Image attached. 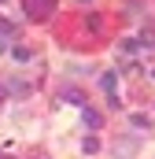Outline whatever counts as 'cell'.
Masks as SVG:
<instances>
[{
    "instance_id": "6da1fadb",
    "label": "cell",
    "mask_w": 155,
    "mask_h": 159,
    "mask_svg": "<svg viewBox=\"0 0 155 159\" xmlns=\"http://www.w3.org/2000/svg\"><path fill=\"white\" fill-rule=\"evenodd\" d=\"M22 11L30 19H48L55 11V0H22Z\"/></svg>"
},
{
    "instance_id": "7a4b0ae2",
    "label": "cell",
    "mask_w": 155,
    "mask_h": 159,
    "mask_svg": "<svg viewBox=\"0 0 155 159\" xmlns=\"http://www.w3.org/2000/svg\"><path fill=\"white\" fill-rule=\"evenodd\" d=\"M85 126H89V129H100V126H104V115L92 111V107H85Z\"/></svg>"
},
{
    "instance_id": "3957f363",
    "label": "cell",
    "mask_w": 155,
    "mask_h": 159,
    "mask_svg": "<svg viewBox=\"0 0 155 159\" xmlns=\"http://www.w3.org/2000/svg\"><path fill=\"white\" fill-rule=\"evenodd\" d=\"M140 44H144V48H152V44H155V22H148V26L140 30Z\"/></svg>"
},
{
    "instance_id": "277c9868",
    "label": "cell",
    "mask_w": 155,
    "mask_h": 159,
    "mask_svg": "<svg viewBox=\"0 0 155 159\" xmlns=\"http://www.w3.org/2000/svg\"><path fill=\"white\" fill-rule=\"evenodd\" d=\"M129 122H133L137 129H152V119H148V115H129Z\"/></svg>"
},
{
    "instance_id": "5b68a950",
    "label": "cell",
    "mask_w": 155,
    "mask_h": 159,
    "mask_svg": "<svg viewBox=\"0 0 155 159\" xmlns=\"http://www.w3.org/2000/svg\"><path fill=\"white\" fill-rule=\"evenodd\" d=\"M81 148H85L89 156H92V152H100V137H85V141H81Z\"/></svg>"
},
{
    "instance_id": "8992f818",
    "label": "cell",
    "mask_w": 155,
    "mask_h": 159,
    "mask_svg": "<svg viewBox=\"0 0 155 159\" xmlns=\"http://www.w3.org/2000/svg\"><path fill=\"white\" fill-rule=\"evenodd\" d=\"M11 93H15V96H26L30 85H26V81H11Z\"/></svg>"
},
{
    "instance_id": "52a82bcc",
    "label": "cell",
    "mask_w": 155,
    "mask_h": 159,
    "mask_svg": "<svg viewBox=\"0 0 155 159\" xmlns=\"http://www.w3.org/2000/svg\"><path fill=\"white\" fill-rule=\"evenodd\" d=\"M11 56H15L19 63H26V59H30V48H11Z\"/></svg>"
},
{
    "instance_id": "ba28073f",
    "label": "cell",
    "mask_w": 155,
    "mask_h": 159,
    "mask_svg": "<svg viewBox=\"0 0 155 159\" xmlns=\"http://www.w3.org/2000/svg\"><path fill=\"white\" fill-rule=\"evenodd\" d=\"M7 34H15V22H7V19H0V37H7Z\"/></svg>"
},
{
    "instance_id": "9c48e42d",
    "label": "cell",
    "mask_w": 155,
    "mask_h": 159,
    "mask_svg": "<svg viewBox=\"0 0 155 159\" xmlns=\"http://www.w3.org/2000/svg\"><path fill=\"white\" fill-rule=\"evenodd\" d=\"M100 85H104L107 93H115V74H104V78H100Z\"/></svg>"
},
{
    "instance_id": "30bf717a",
    "label": "cell",
    "mask_w": 155,
    "mask_h": 159,
    "mask_svg": "<svg viewBox=\"0 0 155 159\" xmlns=\"http://www.w3.org/2000/svg\"><path fill=\"white\" fill-rule=\"evenodd\" d=\"M0 52H7V37H0Z\"/></svg>"
},
{
    "instance_id": "8fae6325",
    "label": "cell",
    "mask_w": 155,
    "mask_h": 159,
    "mask_svg": "<svg viewBox=\"0 0 155 159\" xmlns=\"http://www.w3.org/2000/svg\"><path fill=\"white\" fill-rule=\"evenodd\" d=\"M0 100H4V89H0Z\"/></svg>"
},
{
    "instance_id": "7c38bea8",
    "label": "cell",
    "mask_w": 155,
    "mask_h": 159,
    "mask_svg": "<svg viewBox=\"0 0 155 159\" xmlns=\"http://www.w3.org/2000/svg\"><path fill=\"white\" fill-rule=\"evenodd\" d=\"M0 159H4V156H0Z\"/></svg>"
}]
</instances>
